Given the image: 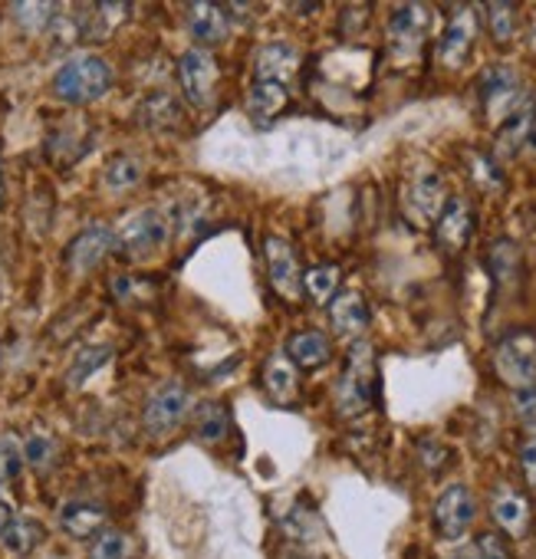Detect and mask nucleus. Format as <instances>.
<instances>
[{"mask_svg": "<svg viewBox=\"0 0 536 559\" xmlns=\"http://www.w3.org/2000/svg\"><path fill=\"white\" fill-rule=\"evenodd\" d=\"M247 103L257 116H274L290 103V90L284 83H274V80H253Z\"/></svg>", "mask_w": 536, "mask_h": 559, "instance_id": "b1692460", "label": "nucleus"}, {"mask_svg": "<svg viewBox=\"0 0 536 559\" xmlns=\"http://www.w3.org/2000/svg\"><path fill=\"white\" fill-rule=\"evenodd\" d=\"M109 359H112V346H86V349L73 359V366H70V372H67L70 389L86 385L103 366H109Z\"/></svg>", "mask_w": 536, "mask_h": 559, "instance_id": "cd10ccee", "label": "nucleus"}, {"mask_svg": "<svg viewBox=\"0 0 536 559\" xmlns=\"http://www.w3.org/2000/svg\"><path fill=\"white\" fill-rule=\"evenodd\" d=\"M57 438L47 435V431H31L24 438V464H31L34 471H50L57 464Z\"/></svg>", "mask_w": 536, "mask_h": 559, "instance_id": "c756f323", "label": "nucleus"}, {"mask_svg": "<svg viewBox=\"0 0 536 559\" xmlns=\"http://www.w3.org/2000/svg\"><path fill=\"white\" fill-rule=\"evenodd\" d=\"M369 304L359 294H336L330 300V323L336 330V336L343 340H362L369 330Z\"/></svg>", "mask_w": 536, "mask_h": 559, "instance_id": "2eb2a0df", "label": "nucleus"}, {"mask_svg": "<svg viewBox=\"0 0 536 559\" xmlns=\"http://www.w3.org/2000/svg\"><path fill=\"white\" fill-rule=\"evenodd\" d=\"M340 280H343L340 266H333V263H320V266H313V270L303 276V290L310 294V300H317V304H330V300L340 294Z\"/></svg>", "mask_w": 536, "mask_h": 559, "instance_id": "c85d7f7f", "label": "nucleus"}, {"mask_svg": "<svg viewBox=\"0 0 536 559\" xmlns=\"http://www.w3.org/2000/svg\"><path fill=\"white\" fill-rule=\"evenodd\" d=\"M142 175H145V165H142L135 155H116V158L106 165L103 181H106V188H109L112 194H122V191H132V188L142 181Z\"/></svg>", "mask_w": 536, "mask_h": 559, "instance_id": "a878e982", "label": "nucleus"}, {"mask_svg": "<svg viewBox=\"0 0 536 559\" xmlns=\"http://www.w3.org/2000/svg\"><path fill=\"white\" fill-rule=\"evenodd\" d=\"M300 67V53L294 44H266L257 50L253 60V80H274V83H290V76Z\"/></svg>", "mask_w": 536, "mask_h": 559, "instance_id": "dca6fc26", "label": "nucleus"}, {"mask_svg": "<svg viewBox=\"0 0 536 559\" xmlns=\"http://www.w3.org/2000/svg\"><path fill=\"white\" fill-rule=\"evenodd\" d=\"M178 83H181L184 99L194 109H207L217 93V63L211 50H201V47L184 50L178 60Z\"/></svg>", "mask_w": 536, "mask_h": 559, "instance_id": "423d86ee", "label": "nucleus"}, {"mask_svg": "<svg viewBox=\"0 0 536 559\" xmlns=\"http://www.w3.org/2000/svg\"><path fill=\"white\" fill-rule=\"evenodd\" d=\"M44 539V523L37 516H27V513H14L8 520V526L0 530V546L11 556H27L40 546Z\"/></svg>", "mask_w": 536, "mask_h": 559, "instance_id": "a211bd4d", "label": "nucleus"}, {"mask_svg": "<svg viewBox=\"0 0 536 559\" xmlns=\"http://www.w3.org/2000/svg\"><path fill=\"white\" fill-rule=\"evenodd\" d=\"M477 516V500L471 487L464 484H448L438 500H434V530L444 539H461Z\"/></svg>", "mask_w": 536, "mask_h": 559, "instance_id": "0eeeda50", "label": "nucleus"}, {"mask_svg": "<svg viewBox=\"0 0 536 559\" xmlns=\"http://www.w3.org/2000/svg\"><path fill=\"white\" fill-rule=\"evenodd\" d=\"M57 11H60L57 4H17L11 14L17 17V24H21L24 31L40 34V31H47V27H50V17H53Z\"/></svg>", "mask_w": 536, "mask_h": 559, "instance_id": "72a5a7b5", "label": "nucleus"}, {"mask_svg": "<svg viewBox=\"0 0 536 559\" xmlns=\"http://www.w3.org/2000/svg\"><path fill=\"white\" fill-rule=\"evenodd\" d=\"M57 520H60V530L67 536L90 539V536H96L106 526V507L99 500H93V497H70L60 507Z\"/></svg>", "mask_w": 536, "mask_h": 559, "instance_id": "ddd939ff", "label": "nucleus"}, {"mask_svg": "<svg viewBox=\"0 0 536 559\" xmlns=\"http://www.w3.org/2000/svg\"><path fill=\"white\" fill-rule=\"evenodd\" d=\"M471 230H474L471 201H467V198H448L444 207H441V214H438V221H434V237H438V243L448 247V250H457V247L467 243Z\"/></svg>", "mask_w": 536, "mask_h": 559, "instance_id": "4468645a", "label": "nucleus"}, {"mask_svg": "<svg viewBox=\"0 0 536 559\" xmlns=\"http://www.w3.org/2000/svg\"><path fill=\"white\" fill-rule=\"evenodd\" d=\"M14 513H11V507H8V500L4 497H0V530H4L8 526V520H11Z\"/></svg>", "mask_w": 536, "mask_h": 559, "instance_id": "58836bf2", "label": "nucleus"}, {"mask_svg": "<svg viewBox=\"0 0 536 559\" xmlns=\"http://www.w3.org/2000/svg\"><path fill=\"white\" fill-rule=\"evenodd\" d=\"M428 34V11L421 4H402L389 17V44L395 53L412 57Z\"/></svg>", "mask_w": 536, "mask_h": 559, "instance_id": "f8f14e48", "label": "nucleus"}, {"mask_svg": "<svg viewBox=\"0 0 536 559\" xmlns=\"http://www.w3.org/2000/svg\"><path fill=\"white\" fill-rule=\"evenodd\" d=\"M477 559H510V549H507V543L497 536V533H484V536H477Z\"/></svg>", "mask_w": 536, "mask_h": 559, "instance_id": "c9c22d12", "label": "nucleus"}, {"mask_svg": "<svg viewBox=\"0 0 536 559\" xmlns=\"http://www.w3.org/2000/svg\"><path fill=\"white\" fill-rule=\"evenodd\" d=\"M330 356H333V346L317 330H303V333H294L287 340V359L300 369H320L330 362Z\"/></svg>", "mask_w": 536, "mask_h": 559, "instance_id": "6ab92c4d", "label": "nucleus"}, {"mask_svg": "<svg viewBox=\"0 0 536 559\" xmlns=\"http://www.w3.org/2000/svg\"><path fill=\"white\" fill-rule=\"evenodd\" d=\"M376 392V366H372V346L366 340H359L349 353V366L340 379L336 389V402L343 415H359L369 408Z\"/></svg>", "mask_w": 536, "mask_h": 559, "instance_id": "7ed1b4c3", "label": "nucleus"}, {"mask_svg": "<svg viewBox=\"0 0 536 559\" xmlns=\"http://www.w3.org/2000/svg\"><path fill=\"white\" fill-rule=\"evenodd\" d=\"M513 408L523 421H536V385H523L513 392Z\"/></svg>", "mask_w": 536, "mask_h": 559, "instance_id": "e433bc0d", "label": "nucleus"}, {"mask_svg": "<svg viewBox=\"0 0 536 559\" xmlns=\"http://www.w3.org/2000/svg\"><path fill=\"white\" fill-rule=\"evenodd\" d=\"M520 467H523V477L529 487H536V431L526 435L523 448H520Z\"/></svg>", "mask_w": 536, "mask_h": 559, "instance_id": "4c0bfd02", "label": "nucleus"}, {"mask_svg": "<svg viewBox=\"0 0 536 559\" xmlns=\"http://www.w3.org/2000/svg\"><path fill=\"white\" fill-rule=\"evenodd\" d=\"M188 31L191 37L198 40V47H214L227 37L230 31V14L227 8H217V4H191L188 8Z\"/></svg>", "mask_w": 536, "mask_h": 559, "instance_id": "f3484780", "label": "nucleus"}, {"mask_svg": "<svg viewBox=\"0 0 536 559\" xmlns=\"http://www.w3.org/2000/svg\"><path fill=\"white\" fill-rule=\"evenodd\" d=\"M112 247H116V230L109 224H90L70 240L63 260L73 273H90L109 257Z\"/></svg>", "mask_w": 536, "mask_h": 559, "instance_id": "6e6552de", "label": "nucleus"}, {"mask_svg": "<svg viewBox=\"0 0 536 559\" xmlns=\"http://www.w3.org/2000/svg\"><path fill=\"white\" fill-rule=\"evenodd\" d=\"M480 99L487 116L493 119H510L523 103H520V76L513 67H490L480 76Z\"/></svg>", "mask_w": 536, "mask_h": 559, "instance_id": "9d476101", "label": "nucleus"}, {"mask_svg": "<svg viewBox=\"0 0 536 559\" xmlns=\"http://www.w3.org/2000/svg\"><path fill=\"white\" fill-rule=\"evenodd\" d=\"M126 536L116 530H106L93 546V559H126Z\"/></svg>", "mask_w": 536, "mask_h": 559, "instance_id": "f704fd0d", "label": "nucleus"}, {"mask_svg": "<svg viewBox=\"0 0 536 559\" xmlns=\"http://www.w3.org/2000/svg\"><path fill=\"white\" fill-rule=\"evenodd\" d=\"M24 471V441L14 431L0 435V487H8Z\"/></svg>", "mask_w": 536, "mask_h": 559, "instance_id": "7c9ffc66", "label": "nucleus"}, {"mask_svg": "<svg viewBox=\"0 0 536 559\" xmlns=\"http://www.w3.org/2000/svg\"><path fill=\"white\" fill-rule=\"evenodd\" d=\"M529 132H533V106H520V109L507 119V126L500 129V145H503L507 152H516V148L526 142Z\"/></svg>", "mask_w": 536, "mask_h": 559, "instance_id": "2f4dec72", "label": "nucleus"}, {"mask_svg": "<svg viewBox=\"0 0 536 559\" xmlns=\"http://www.w3.org/2000/svg\"><path fill=\"white\" fill-rule=\"evenodd\" d=\"M474 40H477V11L474 8H461L451 17V24L444 27V34H441V44H438L441 67H448V70L461 67L467 60Z\"/></svg>", "mask_w": 536, "mask_h": 559, "instance_id": "9b49d317", "label": "nucleus"}, {"mask_svg": "<svg viewBox=\"0 0 536 559\" xmlns=\"http://www.w3.org/2000/svg\"><path fill=\"white\" fill-rule=\"evenodd\" d=\"M290 559H310V556H290Z\"/></svg>", "mask_w": 536, "mask_h": 559, "instance_id": "a19ab883", "label": "nucleus"}, {"mask_svg": "<svg viewBox=\"0 0 536 559\" xmlns=\"http://www.w3.org/2000/svg\"><path fill=\"white\" fill-rule=\"evenodd\" d=\"M493 520L510 536H523L526 526H529V503H526V497L510 490V487H500L497 497H493Z\"/></svg>", "mask_w": 536, "mask_h": 559, "instance_id": "412c9836", "label": "nucleus"}, {"mask_svg": "<svg viewBox=\"0 0 536 559\" xmlns=\"http://www.w3.org/2000/svg\"><path fill=\"white\" fill-rule=\"evenodd\" d=\"M112 90V67L96 53H76L53 73V93L70 106H86Z\"/></svg>", "mask_w": 536, "mask_h": 559, "instance_id": "f257e3e1", "label": "nucleus"}, {"mask_svg": "<svg viewBox=\"0 0 536 559\" xmlns=\"http://www.w3.org/2000/svg\"><path fill=\"white\" fill-rule=\"evenodd\" d=\"M487 266L500 287H510L520 273V247L513 240H497L487 253Z\"/></svg>", "mask_w": 536, "mask_h": 559, "instance_id": "bb28decb", "label": "nucleus"}, {"mask_svg": "<svg viewBox=\"0 0 536 559\" xmlns=\"http://www.w3.org/2000/svg\"><path fill=\"white\" fill-rule=\"evenodd\" d=\"M171 234V224L168 217L158 211V207H145L139 214H132L119 230H116V247L132 257V260H142V257H152L165 247Z\"/></svg>", "mask_w": 536, "mask_h": 559, "instance_id": "20e7f679", "label": "nucleus"}, {"mask_svg": "<svg viewBox=\"0 0 536 559\" xmlns=\"http://www.w3.org/2000/svg\"><path fill=\"white\" fill-rule=\"evenodd\" d=\"M484 17H487V27L497 44H507L516 34V8L513 4H487Z\"/></svg>", "mask_w": 536, "mask_h": 559, "instance_id": "473e14b6", "label": "nucleus"}, {"mask_svg": "<svg viewBox=\"0 0 536 559\" xmlns=\"http://www.w3.org/2000/svg\"><path fill=\"white\" fill-rule=\"evenodd\" d=\"M227 408L224 405H217V402H201L198 408H194V435H198V441H204V444H217V441H224V435H227Z\"/></svg>", "mask_w": 536, "mask_h": 559, "instance_id": "393cba45", "label": "nucleus"}, {"mask_svg": "<svg viewBox=\"0 0 536 559\" xmlns=\"http://www.w3.org/2000/svg\"><path fill=\"white\" fill-rule=\"evenodd\" d=\"M444 185L438 175H425L418 181H412L408 188V214H415L418 221H438L441 207H444Z\"/></svg>", "mask_w": 536, "mask_h": 559, "instance_id": "aec40b11", "label": "nucleus"}, {"mask_svg": "<svg viewBox=\"0 0 536 559\" xmlns=\"http://www.w3.org/2000/svg\"><path fill=\"white\" fill-rule=\"evenodd\" d=\"M451 559H477V549H464V552H454Z\"/></svg>", "mask_w": 536, "mask_h": 559, "instance_id": "ea45409f", "label": "nucleus"}, {"mask_svg": "<svg viewBox=\"0 0 536 559\" xmlns=\"http://www.w3.org/2000/svg\"><path fill=\"white\" fill-rule=\"evenodd\" d=\"M263 250H266V273H271L274 290L287 300H297L303 294V273L294 247L284 237H266Z\"/></svg>", "mask_w": 536, "mask_h": 559, "instance_id": "1a4fd4ad", "label": "nucleus"}, {"mask_svg": "<svg viewBox=\"0 0 536 559\" xmlns=\"http://www.w3.org/2000/svg\"><path fill=\"white\" fill-rule=\"evenodd\" d=\"M263 389L271 392L274 402H294L297 399V366L284 356H274L263 369Z\"/></svg>", "mask_w": 536, "mask_h": 559, "instance_id": "5701e85b", "label": "nucleus"}, {"mask_svg": "<svg viewBox=\"0 0 536 559\" xmlns=\"http://www.w3.org/2000/svg\"><path fill=\"white\" fill-rule=\"evenodd\" d=\"M191 412V392L184 382L171 379V382H162L148 402H145V412H142V425L148 435H168L175 431Z\"/></svg>", "mask_w": 536, "mask_h": 559, "instance_id": "39448f33", "label": "nucleus"}, {"mask_svg": "<svg viewBox=\"0 0 536 559\" xmlns=\"http://www.w3.org/2000/svg\"><path fill=\"white\" fill-rule=\"evenodd\" d=\"M493 369L513 389L536 385V333L533 330L507 333L493 349Z\"/></svg>", "mask_w": 536, "mask_h": 559, "instance_id": "f03ea898", "label": "nucleus"}, {"mask_svg": "<svg viewBox=\"0 0 536 559\" xmlns=\"http://www.w3.org/2000/svg\"><path fill=\"white\" fill-rule=\"evenodd\" d=\"M83 14H86V17L76 24L80 34H83L86 40H103V37H109V34L126 21L129 8H126V4H93V8H83Z\"/></svg>", "mask_w": 536, "mask_h": 559, "instance_id": "4be33fe9", "label": "nucleus"}]
</instances>
